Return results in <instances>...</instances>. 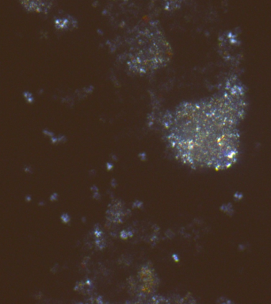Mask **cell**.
Instances as JSON below:
<instances>
[{
	"instance_id": "cell-1",
	"label": "cell",
	"mask_w": 271,
	"mask_h": 304,
	"mask_svg": "<svg viewBox=\"0 0 271 304\" xmlns=\"http://www.w3.org/2000/svg\"><path fill=\"white\" fill-rule=\"evenodd\" d=\"M246 90L231 77L221 91L184 101L163 115L165 139L178 161L193 169L224 170L237 159L239 125L246 112Z\"/></svg>"
},
{
	"instance_id": "cell-2",
	"label": "cell",
	"mask_w": 271,
	"mask_h": 304,
	"mask_svg": "<svg viewBox=\"0 0 271 304\" xmlns=\"http://www.w3.org/2000/svg\"><path fill=\"white\" fill-rule=\"evenodd\" d=\"M131 48L128 64L135 71L144 73L166 64L170 57V48L167 40L159 29H149L148 37L143 33Z\"/></svg>"
}]
</instances>
